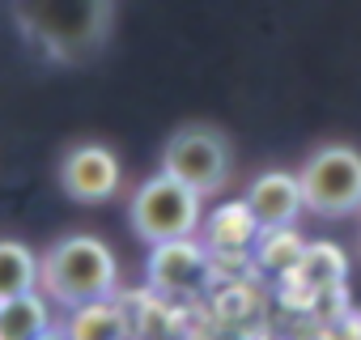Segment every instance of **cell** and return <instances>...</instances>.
I'll return each mask as SVG.
<instances>
[{
	"mask_svg": "<svg viewBox=\"0 0 361 340\" xmlns=\"http://www.w3.org/2000/svg\"><path fill=\"white\" fill-rule=\"evenodd\" d=\"M13 13L35 47H43L51 60L77 64L106 43L115 5L111 0H18Z\"/></svg>",
	"mask_w": 361,
	"mask_h": 340,
	"instance_id": "obj_1",
	"label": "cell"
},
{
	"mask_svg": "<svg viewBox=\"0 0 361 340\" xmlns=\"http://www.w3.org/2000/svg\"><path fill=\"white\" fill-rule=\"evenodd\" d=\"M149 285L157 293H170V298H192L209 285L213 277V251L204 243H196L192 234L183 238H166V243H153L149 251Z\"/></svg>",
	"mask_w": 361,
	"mask_h": 340,
	"instance_id": "obj_6",
	"label": "cell"
},
{
	"mask_svg": "<svg viewBox=\"0 0 361 340\" xmlns=\"http://www.w3.org/2000/svg\"><path fill=\"white\" fill-rule=\"evenodd\" d=\"M39 281H43V260L18 238H0V302L39 289Z\"/></svg>",
	"mask_w": 361,
	"mask_h": 340,
	"instance_id": "obj_13",
	"label": "cell"
},
{
	"mask_svg": "<svg viewBox=\"0 0 361 340\" xmlns=\"http://www.w3.org/2000/svg\"><path fill=\"white\" fill-rule=\"evenodd\" d=\"M60 188L81 205L111 200L119 192V157L106 145H94V140L73 145L60 162Z\"/></svg>",
	"mask_w": 361,
	"mask_h": 340,
	"instance_id": "obj_7",
	"label": "cell"
},
{
	"mask_svg": "<svg viewBox=\"0 0 361 340\" xmlns=\"http://www.w3.org/2000/svg\"><path fill=\"white\" fill-rule=\"evenodd\" d=\"M200 192L188 188L183 179L174 175H153L136 188L132 205H128V221L132 230L153 247V243H166V238H183V234H196L200 226Z\"/></svg>",
	"mask_w": 361,
	"mask_h": 340,
	"instance_id": "obj_3",
	"label": "cell"
},
{
	"mask_svg": "<svg viewBox=\"0 0 361 340\" xmlns=\"http://www.w3.org/2000/svg\"><path fill=\"white\" fill-rule=\"evenodd\" d=\"M64 332L77 336V340H115V336H128V332H132V319H128V310L106 293V298L68 306Z\"/></svg>",
	"mask_w": 361,
	"mask_h": 340,
	"instance_id": "obj_10",
	"label": "cell"
},
{
	"mask_svg": "<svg viewBox=\"0 0 361 340\" xmlns=\"http://www.w3.org/2000/svg\"><path fill=\"white\" fill-rule=\"evenodd\" d=\"M161 170L200 196H213L230 179V140L209 123H183L161 149Z\"/></svg>",
	"mask_w": 361,
	"mask_h": 340,
	"instance_id": "obj_4",
	"label": "cell"
},
{
	"mask_svg": "<svg viewBox=\"0 0 361 340\" xmlns=\"http://www.w3.org/2000/svg\"><path fill=\"white\" fill-rule=\"evenodd\" d=\"M247 205L255 213V221L268 226H293V217L306 209V192H302V175L289 170H268L247 188Z\"/></svg>",
	"mask_w": 361,
	"mask_h": 340,
	"instance_id": "obj_8",
	"label": "cell"
},
{
	"mask_svg": "<svg viewBox=\"0 0 361 340\" xmlns=\"http://www.w3.org/2000/svg\"><path fill=\"white\" fill-rule=\"evenodd\" d=\"M302 255H306V243H302V234H293V226H268V230H259L255 264H259L264 272L289 281L293 268L302 264Z\"/></svg>",
	"mask_w": 361,
	"mask_h": 340,
	"instance_id": "obj_14",
	"label": "cell"
},
{
	"mask_svg": "<svg viewBox=\"0 0 361 340\" xmlns=\"http://www.w3.org/2000/svg\"><path fill=\"white\" fill-rule=\"evenodd\" d=\"M306 209L336 217L361 209V153L353 145H327L319 149L302 170Z\"/></svg>",
	"mask_w": 361,
	"mask_h": 340,
	"instance_id": "obj_5",
	"label": "cell"
},
{
	"mask_svg": "<svg viewBox=\"0 0 361 340\" xmlns=\"http://www.w3.org/2000/svg\"><path fill=\"white\" fill-rule=\"evenodd\" d=\"M259 221L251 213L247 200H234V205H221L213 217H209V251H247L251 243H259Z\"/></svg>",
	"mask_w": 361,
	"mask_h": 340,
	"instance_id": "obj_12",
	"label": "cell"
},
{
	"mask_svg": "<svg viewBox=\"0 0 361 340\" xmlns=\"http://www.w3.org/2000/svg\"><path fill=\"white\" fill-rule=\"evenodd\" d=\"M344 272H348V264H344V255H340L331 243H310L306 255H302V264H298L293 277H289V289L310 306V302H319L323 293L344 289Z\"/></svg>",
	"mask_w": 361,
	"mask_h": 340,
	"instance_id": "obj_9",
	"label": "cell"
},
{
	"mask_svg": "<svg viewBox=\"0 0 361 340\" xmlns=\"http://www.w3.org/2000/svg\"><path fill=\"white\" fill-rule=\"evenodd\" d=\"M47 327H51V298L43 293V285L0 302V340H35Z\"/></svg>",
	"mask_w": 361,
	"mask_h": 340,
	"instance_id": "obj_11",
	"label": "cell"
},
{
	"mask_svg": "<svg viewBox=\"0 0 361 340\" xmlns=\"http://www.w3.org/2000/svg\"><path fill=\"white\" fill-rule=\"evenodd\" d=\"M39 285L56 306H81L94 298H106L119 285L115 251L94 234H68L43 251V281Z\"/></svg>",
	"mask_w": 361,
	"mask_h": 340,
	"instance_id": "obj_2",
	"label": "cell"
}]
</instances>
